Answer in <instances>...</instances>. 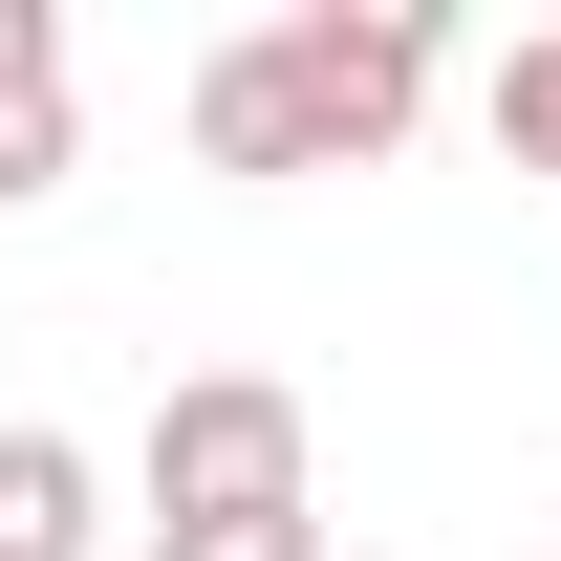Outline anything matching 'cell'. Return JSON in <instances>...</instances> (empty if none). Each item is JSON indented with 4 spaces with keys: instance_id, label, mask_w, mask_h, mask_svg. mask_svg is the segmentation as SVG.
Wrapping results in <instances>:
<instances>
[{
    "instance_id": "obj_1",
    "label": "cell",
    "mask_w": 561,
    "mask_h": 561,
    "mask_svg": "<svg viewBox=\"0 0 561 561\" xmlns=\"http://www.w3.org/2000/svg\"><path fill=\"white\" fill-rule=\"evenodd\" d=\"M432 108V22L411 0H280L195 66V173H389Z\"/></svg>"
},
{
    "instance_id": "obj_2",
    "label": "cell",
    "mask_w": 561,
    "mask_h": 561,
    "mask_svg": "<svg viewBox=\"0 0 561 561\" xmlns=\"http://www.w3.org/2000/svg\"><path fill=\"white\" fill-rule=\"evenodd\" d=\"M324 496V432L280 367H173L130 432V540H195V518H302Z\"/></svg>"
},
{
    "instance_id": "obj_3",
    "label": "cell",
    "mask_w": 561,
    "mask_h": 561,
    "mask_svg": "<svg viewBox=\"0 0 561 561\" xmlns=\"http://www.w3.org/2000/svg\"><path fill=\"white\" fill-rule=\"evenodd\" d=\"M87 173V87H66V0H0V216H44Z\"/></svg>"
},
{
    "instance_id": "obj_4",
    "label": "cell",
    "mask_w": 561,
    "mask_h": 561,
    "mask_svg": "<svg viewBox=\"0 0 561 561\" xmlns=\"http://www.w3.org/2000/svg\"><path fill=\"white\" fill-rule=\"evenodd\" d=\"M87 540H108V454L44 432V411H0V561H87Z\"/></svg>"
},
{
    "instance_id": "obj_5",
    "label": "cell",
    "mask_w": 561,
    "mask_h": 561,
    "mask_svg": "<svg viewBox=\"0 0 561 561\" xmlns=\"http://www.w3.org/2000/svg\"><path fill=\"white\" fill-rule=\"evenodd\" d=\"M476 130H496V173H540V195H561V22H540V44H496Z\"/></svg>"
},
{
    "instance_id": "obj_6",
    "label": "cell",
    "mask_w": 561,
    "mask_h": 561,
    "mask_svg": "<svg viewBox=\"0 0 561 561\" xmlns=\"http://www.w3.org/2000/svg\"><path fill=\"white\" fill-rule=\"evenodd\" d=\"M151 561H324V496L302 518H195V540H151Z\"/></svg>"
},
{
    "instance_id": "obj_7",
    "label": "cell",
    "mask_w": 561,
    "mask_h": 561,
    "mask_svg": "<svg viewBox=\"0 0 561 561\" xmlns=\"http://www.w3.org/2000/svg\"><path fill=\"white\" fill-rule=\"evenodd\" d=\"M540 561H561V518H540Z\"/></svg>"
}]
</instances>
